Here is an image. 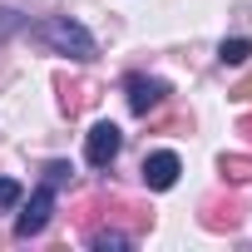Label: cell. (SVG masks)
<instances>
[{
	"label": "cell",
	"mask_w": 252,
	"mask_h": 252,
	"mask_svg": "<svg viewBox=\"0 0 252 252\" xmlns=\"http://www.w3.org/2000/svg\"><path fill=\"white\" fill-rule=\"evenodd\" d=\"M69 163L64 158H55V163H45V178H40V188L30 193V203H25V213L15 218V237H35V232H45V222H50V213H55V193H60V183H69Z\"/></svg>",
	"instance_id": "6da1fadb"
},
{
	"label": "cell",
	"mask_w": 252,
	"mask_h": 252,
	"mask_svg": "<svg viewBox=\"0 0 252 252\" xmlns=\"http://www.w3.org/2000/svg\"><path fill=\"white\" fill-rule=\"evenodd\" d=\"M30 35L40 40V45H50L55 55H69V60H79V64H89L99 50H94V35L79 25V20H69V15H50V20H40V25H30Z\"/></svg>",
	"instance_id": "7a4b0ae2"
},
{
	"label": "cell",
	"mask_w": 252,
	"mask_h": 252,
	"mask_svg": "<svg viewBox=\"0 0 252 252\" xmlns=\"http://www.w3.org/2000/svg\"><path fill=\"white\" fill-rule=\"evenodd\" d=\"M119 149H124V134H119V124L99 119L94 129H89V139H84V158H89V168H109V163L119 158Z\"/></svg>",
	"instance_id": "3957f363"
},
{
	"label": "cell",
	"mask_w": 252,
	"mask_h": 252,
	"mask_svg": "<svg viewBox=\"0 0 252 252\" xmlns=\"http://www.w3.org/2000/svg\"><path fill=\"white\" fill-rule=\"evenodd\" d=\"M124 94H129V109H134V114H154L173 89H168V79H158V74H129Z\"/></svg>",
	"instance_id": "277c9868"
},
{
	"label": "cell",
	"mask_w": 252,
	"mask_h": 252,
	"mask_svg": "<svg viewBox=\"0 0 252 252\" xmlns=\"http://www.w3.org/2000/svg\"><path fill=\"white\" fill-rule=\"evenodd\" d=\"M178 173H183V163H178L173 149H158V154L144 158V183H149L154 193H168V188L178 183Z\"/></svg>",
	"instance_id": "5b68a950"
},
{
	"label": "cell",
	"mask_w": 252,
	"mask_h": 252,
	"mask_svg": "<svg viewBox=\"0 0 252 252\" xmlns=\"http://www.w3.org/2000/svg\"><path fill=\"white\" fill-rule=\"evenodd\" d=\"M218 173H222L227 183H252V158H247V154H222V158H218Z\"/></svg>",
	"instance_id": "8992f818"
},
{
	"label": "cell",
	"mask_w": 252,
	"mask_h": 252,
	"mask_svg": "<svg viewBox=\"0 0 252 252\" xmlns=\"http://www.w3.org/2000/svg\"><path fill=\"white\" fill-rule=\"evenodd\" d=\"M218 60L232 64V69L247 64V60H252V40H222V45H218Z\"/></svg>",
	"instance_id": "52a82bcc"
},
{
	"label": "cell",
	"mask_w": 252,
	"mask_h": 252,
	"mask_svg": "<svg viewBox=\"0 0 252 252\" xmlns=\"http://www.w3.org/2000/svg\"><path fill=\"white\" fill-rule=\"evenodd\" d=\"M20 198H25V188H20L15 178H0V213H10V208H20Z\"/></svg>",
	"instance_id": "ba28073f"
},
{
	"label": "cell",
	"mask_w": 252,
	"mask_h": 252,
	"mask_svg": "<svg viewBox=\"0 0 252 252\" xmlns=\"http://www.w3.org/2000/svg\"><path fill=\"white\" fill-rule=\"evenodd\" d=\"M89 242H94L99 252H124V247H129V237H124V232H94Z\"/></svg>",
	"instance_id": "9c48e42d"
},
{
	"label": "cell",
	"mask_w": 252,
	"mask_h": 252,
	"mask_svg": "<svg viewBox=\"0 0 252 252\" xmlns=\"http://www.w3.org/2000/svg\"><path fill=\"white\" fill-rule=\"evenodd\" d=\"M232 99H242V104H252V74H247V79H242V84L232 89Z\"/></svg>",
	"instance_id": "30bf717a"
},
{
	"label": "cell",
	"mask_w": 252,
	"mask_h": 252,
	"mask_svg": "<svg viewBox=\"0 0 252 252\" xmlns=\"http://www.w3.org/2000/svg\"><path fill=\"white\" fill-rule=\"evenodd\" d=\"M237 134H242V139H252V114H242V119H237Z\"/></svg>",
	"instance_id": "8fae6325"
}]
</instances>
